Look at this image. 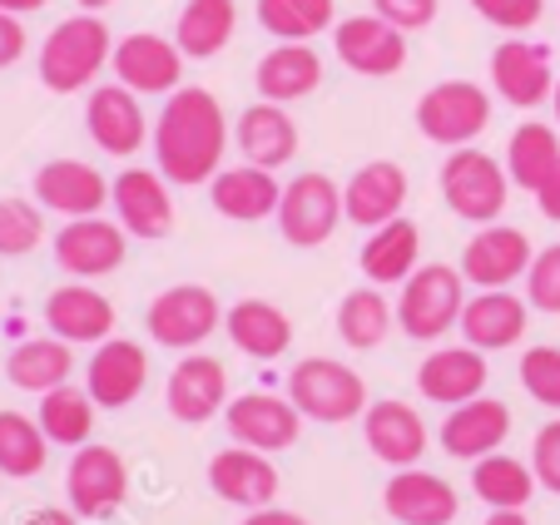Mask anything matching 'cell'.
<instances>
[{"label":"cell","instance_id":"1","mask_svg":"<svg viewBox=\"0 0 560 525\" xmlns=\"http://www.w3.org/2000/svg\"><path fill=\"white\" fill-rule=\"evenodd\" d=\"M229 154V115H223L219 95L199 90V84H179L154 125V159L159 174L179 189H199L213 184Z\"/></svg>","mask_w":560,"mask_h":525},{"label":"cell","instance_id":"2","mask_svg":"<svg viewBox=\"0 0 560 525\" xmlns=\"http://www.w3.org/2000/svg\"><path fill=\"white\" fill-rule=\"evenodd\" d=\"M115 60V35L100 15L80 11L60 21L40 45V84L50 95H80L100 80V70Z\"/></svg>","mask_w":560,"mask_h":525},{"label":"cell","instance_id":"3","mask_svg":"<svg viewBox=\"0 0 560 525\" xmlns=\"http://www.w3.org/2000/svg\"><path fill=\"white\" fill-rule=\"evenodd\" d=\"M288 401L303 411L307 421H323V427H342V421H358L368 401V382L338 358H303L288 372Z\"/></svg>","mask_w":560,"mask_h":525},{"label":"cell","instance_id":"4","mask_svg":"<svg viewBox=\"0 0 560 525\" xmlns=\"http://www.w3.org/2000/svg\"><path fill=\"white\" fill-rule=\"evenodd\" d=\"M466 307V278L462 268H446V262H422L412 278L402 283L397 298V327H402L412 342H436L462 323Z\"/></svg>","mask_w":560,"mask_h":525},{"label":"cell","instance_id":"5","mask_svg":"<svg viewBox=\"0 0 560 525\" xmlns=\"http://www.w3.org/2000/svg\"><path fill=\"white\" fill-rule=\"evenodd\" d=\"M442 199L456 219L466 223H497L506 213V199H511V174L506 164H497L491 154L481 149H452L442 164Z\"/></svg>","mask_w":560,"mask_h":525},{"label":"cell","instance_id":"6","mask_svg":"<svg viewBox=\"0 0 560 525\" xmlns=\"http://www.w3.org/2000/svg\"><path fill=\"white\" fill-rule=\"evenodd\" d=\"M491 95L476 80H442L417 100V129L442 149H466L487 135Z\"/></svg>","mask_w":560,"mask_h":525},{"label":"cell","instance_id":"7","mask_svg":"<svg viewBox=\"0 0 560 525\" xmlns=\"http://www.w3.org/2000/svg\"><path fill=\"white\" fill-rule=\"evenodd\" d=\"M144 327L159 347H174V352H194L199 342H209L223 327V307L213 298V288L203 283H174L149 303Z\"/></svg>","mask_w":560,"mask_h":525},{"label":"cell","instance_id":"8","mask_svg":"<svg viewBox=\"0 0 560 525\" xmlns=\"http://www.w3.org/2000/svg\"><path fill=\"white\" fill-rule=\"evenodd\" d=\"M342 213V189L328 174H298L283 184V203H278V233L293 248H317L338 233Z\"/></svg>","mask_w":560,"mask_h":525},{"label":"cell","instance_id":"9","mask_svg":"<svg viewBox=\"0 0 560 525\" xmlns=\"http://www.w3.org/2000/svg\"><path fill=\"white\" fill-rule=\"evenodd\" d=\"M129 253V233L109 219H65V229L55 233V262L60 273H70L74 283H90V278H109L125 268Z\"/></svg>","mask_w":560,"mask_h":525},{"label":"cell","instance_id":"10","mask_svg":"<svg viewBox=\"0 0 560 525\" xmlns=\"http://www.w3.org/2000/svg\"><path fill=\"white\" fill-rule=\"evenodd\" d=\"M223 421H229V436L238 446H254L264 456H278L288 446H298L303 436V411L288 397H273V392H244L223 407Z\"/></svg>","mask_w":560,"mask_h":525},{"label":"cell","instance_id":"11","mask_svg":"<svg viewBox=\"0 0 560 525\" xmlns=\"http://www.w3.org/2000/svg\"><path fill=\"white\" fill-rule=\"evenodd\" d=\"M65 495L80 521H100V515L119 511L129 495V466L119 462L115 446H80L65 471Z\"/></svg>","mask_w":560,"mask_h":525},{"label":"cell","instance_id":"12","mask_svg":"<svg viewBox=\"0 0 560 525\" xmlns=\"http://www.w3.org/2000/svg\"><path fill=\"white\" fill-rule=\"evenodd\" d=\"M115 80L135 95H174L184 80V50L174 40L154 31H135L115 45V60H109Z\"/></svg>","mask_w":560,"mask_h":525},{"label":"cell","instance_id":"13","mask_svg":"<svg viewBox=\"0 0 560 525\" xmlns=\"http://www.w3.org/2000/svg\"><path fill=\"white\" fill-rule=\"evenodd\" d=\"M332 50L352 74L387 80V74H397L407 65V31L387 25L382 15H348L332 31Z\"/></svg>","mask_w":560,"mask_h":525},{"label":"cell","instance_id":"14","mask_svg":"<svg viewBox=\"0 0 560 525\" xmlns=\"http://www.w3.org/2000/svg\"><path fill=\"white\" fill-rule=\"evenodd\" d=\"M85 129H90V139H95L105 154H115V159L139 154V149L154 139L144 109H139V95H135V90H125L119 80L115 84H95V90H90Z\"/></svg>","mask_w":560,"mask_h":525},{"label":"cell","instance_id":"15","mask_svg":"<svg viewBox=\"0 0 560 525\" xmlns=\"http://www.w3.org/2000/svg\"><path fill=\"white\" fill-rule=\"evenodd\" d=\"M362 442H368V452L377 456V462H387L392 471H407V466H417L427 456L432 431H427V421L417 407L387 397V401H372V407L362 411Z\"/></svg>","mask_w":560,"mask_h":525},{"label":"cell","instance_id":"16","mask_svg":"<svg viewBox=\"0 0 560 525\" xmlns=\"http://www.w3.org/2000/svg\"><path fill=\"white\" fill-rule=\"evenodd\" d=\"M530 258H536V248H530L526 233L511 229V223H487V229L462 248V278L471 288H481V293L511 288L516 278H526Z\"/></svg>","mask_w":560,"mask_h":525},{"label":"cell","instance_id":"17","mask_svg":"<svg viewBox=\"0 0 560 525\" xmlns=\"http://www.w3.org/2000/svg\"><path fill=\"white\" fill-rule=\"evenodd\" d=\"M35 203L60 219H95L109 203V179L85 159H50L35 168Z\"/></svg>","mask_w":560,"mask_h":525},{"label":"cell","instance_id":"18","mask_svg":"<svg viewBox=\"0 0 560 525\" xmlns=\"http://www.w3.org/2000/svg\"><path fill=\"white\" fill-rule=\"evenodd\" d=\"M491 84H497V95L516 109H536L556 95V74H550V50L536 40H501L491 50Z\"/></svg>","mask_w":560,"mask_h":525},{"label":"cell","instance_id":"19","mask_svg":"<svg viewBox=\"0 0 560 525\" xmlns=\"http://www.w3.org/2000/svg\"><path fill=\"white\" fill-rule=\"evenodd\" d=\"M149 387V352L129 337H109L95 347V358L85 368V392L95 397V407L125 411L139 401V392Z\"/></svg>","mask_w":560,"mask_h":525},{"label":"cell","instance_id":"20","mask_svg":"<svg viewBox=\"0 0 560 525\" xmlns=\"http://www.w3.org/2000/svg\"><path fill=\"white\" fill-rule=\"evenodd\" d=\"M109 203L119 213V229L129 238H164L174 229V199H170V179L159 168H125L109 184Z\"/></svg>","mask_w":560,"mask_h":525},{"label":"cell","instance_id":"21","mask_svg":"<svg viewBox=\"0 0 560 525\" xmlns=\"http://www.w3.org/2000/svg\"><path fill=\"white\" fill-rule=\"evenodd\" d=\"M382 505L397 525H452L462 511V495L446 476L407 466V471H392V481L382 486Z\"/></svg>","mask_w":560,"mask_h":525},{"label":"cell","instance_id":"22","mask_svg":"<svg viewBox=\"0 0 560 525\" xmlns=\"http://www.w3.org/2000/svg\"><path fill=\"white\" fill-rule=\"evenodd\" d=\"M164 401H170V417L184 421V427L213 421L229 407V372H223V362L209 358V352L179 358V368L170 372V387H164Z\"/></svg>","mask_w":560,"mask_h":525},{"label":"cell","instance_id":"23","mask_svg":"<svg viewBox=\"0 0 560 525\" xmlns=\"http://www.w3.org/2000/svg\"><path fill=\"white\" fill-rule=\"evenodd\" d=\"M506 436H511V407L497 397H471L462 407H452L442 431H436L442 452L456 456V462H481V456L501 452Z\"/></svg>","mask_w":560,"mask_h":525},{"label":"cell","instance_id":"24","mask_svg":"<svg viewBox=\"0 0 560 525\" xmlns=\"http://www.w3.org/2000/svg\"><path fill=\"white\" fill-rule=\"evenodd\" d=\"M45 327L70 347H100L115 337V303L100 288L65 283L45 298Z\"/></svg>","mask_w":560,"mask_h":525},{"label":"cell","instance_id":"25","mask_svg":"<svg viewBox=\"0 0 560 525\" xmlns=\"http://www.w3.org/2000/svg\"><path fill=\"white\" fill-rule=\"evenodd\" d=\"M407 168L392 164V159H372L342 184V213H348L358 229H382V223L402 219L407 203Z\"/></svg>","mask_w":560,"mask_h":525},{"label":"cell","instance_id":"26","mask_svg":"<svg viewBox=\"0 0 560 525\" xmlns=\"http://www.w3.org/2000/svg\"><path fill=\"white\" fill-rule=\"evenodd\" d=\"M209 486L219 501L238 505V511H264L278 501V466L273 456L254 452V446H229L209 462Z\"/></svg>","mask_w":560,"mask_h":525},{"label":"cell","instance_id":"27","mask_svg":"<svg viewBox=\"0 0 560 525\" xmlns=\"http://www.w3.org/2000/svg\"><path fill=\"white\" fill-rule=\"evenodd\" d=\"M487 352H476V347H436L427 352V362L417 368V392L436 407H462V401L481 397L487 392Z\"/></svg>","mask_w":560,"mask_h":525},{"label":"cell","instance_id":"28","mask_svg":"<svg viewBox=\"0 0 560 525\" xmlns=\"http://www.w3.org/2000/svg\"><path fill=\"white\" fill-rule=\"evenodd\" d=\"M526 323H530L526 303L516 293H506V288H491V293L466 298L456 327H462L466 347H476V352H506V347H516L526 337Z\"/></svg>","mask_w":560,"mask_h":525},{"label":"cell","instance_id":"29","mask_svg":"<svg viewBox=\"0 0 560 525\" xmlns=\"http://www.w3.org/2000/svg\"><path fill=\"white\" fill-rule=\"evenodd\" d=\"M209 203L233 223H258V219H268V213H278L283 184H278L273 168L233 164V168H219V174H213Z\"/></svg>","mask_w":560,"mask_h":525},{"label":"cell","instance_id":"30","mask_svg":"<svg viewBox=\"0 0 560 525\" xmlns=\"http://www.w3.org/2000/svg\"><path fill=\"white\" fill-rule=\"evenodd\" d=\"M254 84H258V100H268V105L307 100L317 84H323V55L307 40H278L273 50L258 60Z\"/></svg>","mask_w":560,"mask_h":525},{"label":"cell","instance_id":"31","mask_svg":"<svg viewBox=\"0 0 560 525\" xmlns=\"http://www.w3.org/2000/svg\"><path fill=\"white\" fill-rule=\"evenodd\" d=\"M223 332H229V342L238 347L244 358L273 362L293 347V317L278 303H268V298H244V303H233L229 313H223Z\"/></svg>","mask_w":560,"mask_h":525},{"label":"cell","instance_id":"32","mask_svg":"<svg viewBox=\"0 0 560 525\" xmlns=\"http://www.w3.org/2000/svg\"><path fill=\"white\" fill-rule=\"evenodd\" d=\"M417 258H422V229H417L412 219H392V223H382V229L368 233L358 262H362V273H368L372 288H397L422 268Z\"/></svg>","mask_w":560,"mask_h":525},{"label":"cell","instance_id":"33","mask_svg":"<svg viewBox=\"0 0 560 525\" xmlns=\"http://www.w3.org/2000/svg\"><path fill=\"white\" fill-rule=\"evenodd\" d=\"M238 154H244V164H258V168L293 164V154H298L293 115H288L283 105H268V100L248 105L244 115H238Z\"/></svg>","mask_w":560,"mask_h":525},{"label":"cell","instance_id":"34","mask_svg":"<svg viewBox=\"0 0 560 525\" xmlns=\"http://www.w3.org/2000/svg\"><path fill=\"white\" fill-rule=\"evenodd\" d=\"M70 372H74V347L60 342V337H25V342L11 347V358H5V377H11V387L35 392V397L65 387Z\"/></svg>","mask_w":560,"mask_h":525},{"label":"cell","instance_id":"35","mask_svg":"<svg viewBox=\"0 0 560 525\" xmlns=\"http://www.w3.org/2000/svg\"><path fill=\"white\" fill-rule=\"evenodd\" d=\"M238 31V0H184L179 25H174V45L189 60H213Z\"/></svg>","mask_w":560,"mask_h":525},{"label":"cell","instance_id":"36","mask_svg":"<svg viewBox=\"0 0 560 525\" xmlns=\"http://www.w3.org/2000/svg\"><path fill=\"white\" fill-rule=\"evenodd\" d=\"M471 491L476 501H487L491 511H526V501L540 491L530 462H516L506 452H491L481 462H471Z\"/></svg>","mask_w":560,"mask_h":525},{"label":"cell","instance_id":"37","mask_svg":"<svg viewBox=\"0 0 560 525\" xmlns=\"http://www.w3.org/2000/svg\"><path fill=\"white\" fill-rule=\"evenodd\" d=\"M560 164V139L550 125H540V119H530V125H521L516 135L506 139V174L516 189L536 194L540 184L556 174Z\"/></svg>","mask_w":560,"mask_h":525},{"label":"cell","instance_id":"38","mask_svg":"<svg viewBox=\"0 0 560 525\" xmlns=\"http://www.w3.org/2000/svg\"><path fill=\"white\" fill-rule=\"evenodd\" d=\"M95 397L80 387H55L40 397V431L50 436V446H90V431H95Z\"/></svg>","mask_w":560,"mask_h":525},{"label":"cell","instance_id":"39","mask_svg":"<svg viewBox=\"0 0 560 525\" xmlns=\"http://www.w3.org/2000/svg\"><path fill=\"white\" fill-rule=\"evenodd\" d=\"M45 456H50V436L40 431V421H31L25 411H0V476L31 481L45 471Z\"/></svg>","mask_w":560,"mask_h":525},{"label":"cell","instance_id":"40","mask_svg":"<svg viewBox=\"0 0 560 525\" xmlns=\"http://www.w3.org/2000/svg\"><path fill=\"white\" fill-rule=\"evenodd\" d=\"M392 332V303L382 298V288H352L338 303V337L352 352H372Z\"/></svg>","mask_w":560,"mask_h":525},{"label":"cell","instance_id":"41","mask_svg":"<svg viewBox=\"0 0 560 525\" xmlns=\"http://www.w3.org/2000/svg\"><path fill=\"white\" fill-rule=\"evenodd\" d=\"M338 21L332 0H258V25L278 40H313Z\"/></svg>","mask_w":560,"mask_h":525},{"label":"cell","instance_id":"42","mask_svg":"<svg viewBox=\"0 0 560 525\" xmlns=\"http://www.w3.org/2000/svg\"><path fill=\"white\" fill-rule=\"evenodd\" d=\"M45 238L40 203L31 199H0V258H25Z\"/></svg>","mask_w":560,"mask_h":525},{"label":"cell","instance_id":"43","mask_svg":"<svg viewBox=\"0 0 560 525\" xmlns=\"http://www.w3.org/2000/svg\"><path fill=\"white\" fill-rule=\"evenodd\" d=\"M521 387L530 392V401L560 411V347L540 342L521 352Z\"/></svg>","mask_w":560,"mask_h":525},{"label":"cell","instance_id":"44","mask_svg":"<svg viewBox=\"0 0 560 525\" xmlns=\"http://www.w3.org/2000/svg\"><path fill=\"white\" fill-rule=\"evenodd\" d=\"M526 303L540 307V313L556 317L560 313V243L540 248L526 268Z\"/></svg>","mask_w":560,"mask_h":525},{"label":"cell","instance_id":"45","mask_svg":"<svg viewBox=\"0 0 560 525\" xmlns=\"http://www.w3.org/2000/svg\"><path fill=\"white\" fill-rule=\"evenodd\" d=\"M476 15L487 25H497V31H530V25H540V15H546V0H466Z\"/></svg>","mask_w":560,"mask_h":525},{"label":"cell","instance_id":"46","mask_svg":"<svg viewBox=\"0 0 560 525\" xmlns=\"http://www.w3.org/2000/svg\"><path fill=\"white\" fill-rule=\"evenodd\" d=\"M530 471H536L540 491L560 495V417L536 431V442H530Z\"/></svg>","mask_w":560,"mask_h":525},{"label":"cell","instance_id":"47","mask_svg":"<svg viewBox=\"0 0 560 525\" xmlns=\"http://www.w3.org/2000/svg\"><path fill=\"white\" fill-rule=\"evenodd\" d=\"M372 15L397 31H427L436 21V0H372Z\"/></svg>","mask_w":560,"mask_h":525},{"label":"cell","instance_id":"48","mask_svg":"<svg viewBox=\"0 0 560 525\" xmlns=\"http://www.w3.org/2000/svg\"><path fill=\"white\" fill-rule=\"evenodd\" d=\"M21 55H25V25H21V15H5V11H0V70H11Z\"/></svg>","mask_w":560,"mask_h":525},{"label":"cell","instance_id":"49","mask_svg":"<svg viewBox=\"0 0 560 525\" xmlns=\"http://www.w3.org/2000/svg\"><path fill=\"white\" fill-rule=\"evenodd\" d=\"M536 203H540V213H546L550 223H560V164H556V174L536 189Z\"/></svg>","mask_w":560,"mask_h":525},{"label":"cell","instance_id":"50","mask_svg":"<svg viewBox=\"0 0 560 525\" xmlns=\"http://www.w3.org/2000/svg\"><path fill=\"white\" fill-rule=\"evenodd\" d=\"M244 525H307L298 511H283V505H264V511H248Z\"/></svg>","mask_w":560,"mask_h":525},{"label":"cell","instance_id":"51","mask_svg":"<svg viewBox=\"0 0 560 525\" xmlns=\"http://www.w3.org/2000/svg\"><path fill=\"white\" fill-rule=\"evenodd\" d=\"M21 525H80V515L60 511V505H40V511H31Z\"/></svg>","mask_w":560,"mask_h":525},{"label":"cell","instance_id":"52","mask_svg":"<svg viewBox=\"0 0 560 525\" xmlns=\"http://www.w3.org/2000/svg\"><path fill=\"white\" fill-rule=\"evenodd\" d=\"M5 15H31V11H45V0H0Z\"/></svg>","mask_w":560,"mask_h":525},{"label":"cell","instance_id":"53","mask_svg":"<svg viewBox=\"0 0 560 525\" xmlns=\"http://www.w3.org/2000/svg\"><path fill=\"white\" fill-rule=\"evenodd\" d=\"M487 525H530V521H526V511H491Z\"/></svg>","mask_w":560,"mask_h":525},{"label":"cell","instance_id":"54","mask_svg":"<svg viewBox=\"0 0 560 525\" xmlns=\"http://www.w3.org/2000/svg\"><path fill=\"white\" fill-rule=\"evenodd\" d=\"M105 5H115V0H80V11H90V15H100Z\"/></svg>","mask_w":560,"mask_h":525},{"label":"cell","instance_id":"55","mask_svg":"<svg viewBox=\"0 0 560 525\" xmlns=\"http://www.w3.org/2000/svg\"><path fill=\"white\" fill-rule=\"evenodd\" d=\"M550 100H556V125H560V80H556V95H550Z\"/></svg>","mask_w":560,"mask_h":525}]
</instances>
